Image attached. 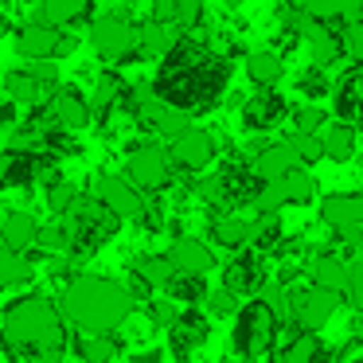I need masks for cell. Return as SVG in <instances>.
<instances>
[{
  "instance_id": "1",
  "label": "cell",
  "mask_w": 363,
  "mask_h": 363,
  "mask_svg": "<svg viewBox=\"0 0 363 363\" xmlns=\"http://www.w3.org/2000/svg\"><path fill=\"white\" fill-rule=\"evenodd\" d=\"M230 71H235L230 59L211 51V43H199V40L184 35L180 48L160 59L152 90H157L160 102H168L172 110L191 118V113H203L219 102L230 82Z\"/></svg>"
},
{
  "instance_id": "2",
  "label": "cell",
  "mask_w": 363,
  "mask_h": 363,
  "mask_svg": "<svg viewBox=\"0 0 363 363\" xmlns=\"http://www.w3.org/2000/svg\"><path fill=\"white\" fill-rule=\"evenodd\" d=\"M0 347L12 363H63V352L71 347V332L43 293L16 297L0 313Z\"/></svg>"
},
{
  "instance_id": "3",
  "label": "cell",
  "mask_w": 363,
  "mask_h": 363,
  "mask_svg": "<svg viewBox=\"0 0 363 363\" xmlns=\"http://www.w3.org/2000/svg\"><path fill=\"white\" fill-rule=\"evenodd\" d=\"M133 297L121 281L98 274H79L63 285L59 293V313L67 324H74L79 332H113L118 324L129 320L133 313Z\"/></svg>"
},
{
  "instance_id": "4",
  "label": "cell",
  "mask_w": 363,
  "mask_h": 363,
  "mask_svg": "<svg viewBox=\"0 0 363 363\" xmlns=\"http://www.w3.org/2000/svg\"><path fill=\"white\" fill-rule=\"evenodd\" d=\"M277 332H281V316L274 305L262 297H250L235 313V328H230V347L238 352L242 363H274Z\"/></svg>"
},
{
  "instance_id": "5",
  "label": "cell",
  "mask_w": 363,
  "mask_h": 363,
  "mask_svg": "<svg viewBox=\"0 0 363 363\" xmlns=\"http://www.w3.org/2000/svg\"><path fill=\"white\" fill-rule=\"evenodd\" d=\"M90 48L102 59H110L113 67H125L133 59H141L137 51V24H133V9L129 4H110V12L90 24Z\"/></svg>"
},
{
  "instance_id": "6",
  "label": "cell",
  "mask_w": 363,
  "mask_h": 363,
  "mask_svg": "<svg viewBox=\"0 0 363 363\" xmlns=\"http://www.w3.org/2000/svg\"><path fill=\"white\" fill-rule=\"evenodd\" d=\"M125 176L137 191H168L176 168H172L168 149H160V145H152V141H137L125 157Z\"/></svg>"
},
{
  "instance_id": "7",
  "label": "cell",
  "mask_w": 363,
  "mask_h": 363,
  "mask_svg": "<svg viewBox=\"0 0 363 363\" xmlns=\"http://www.w3.org/2000/svg\"><path fill=\"white\" fill-rule=\"evenodd\" d=\"M71 51H74V35H67L63 28L43 24V20H32L16 32V55H24L28 63H55Z\"/></svg>"
},
{
  "instance_id": "8",
  "label": "cell",
  "mask_w": 363,
  "mask_h": 363,
  "mask_svg": "<svg viewBox=\"0 0 363 363\" xmlns=\"http://www.w3.org/2000/svg\"><path fill=\"white\" fill-rule=\"evenodd\" d=\"M320 219L344 246H363V191H328L320 199Z\"/></svg>"
},
{
  "instance_id": "9",
  "label": "cell",
  "mask_w": 363,
  "mask_h": 363,
  "mask_svg": "<svg viewBox=\"0 0 363 363\" xmlns=\"http://www.w3.org/2000/svg\"><path fill=\"white\" fill-rule=\"evenodd\" d=\"M35 118H43L48 125L63 129V133H79V129H86L90 121H94V106H90V98H82V90L59 86L55 94L35 110Z\"/></svg>"
},
{
  "instance_id": "10",
  "label": "cell",
  "mask_w": 363,
  "mask_h": 363,
  "mask_svg": "<svg viewBox=\"0 0 363 363\" xmlns=\"http://www.w3.org/2000/svg\"><path fill=\"white\" fill-rule=\"evenodd\" d=\"M336 316V293L308 285V289H289V324L301 332H320Z\"/></svg>"
},
{
  "instance_id": "11",
  "label": "cell",
  "mask_w": 363,
  "mask_h": 363,
  "mask_svg": "<svg viewBox=\"0 0 363 363\" xmlns=\"http://www.w3.org/2000/svg\"><path fill=\"white\" fill-rule=\"evenodd\" d=\"M269 285V269H266V254H258L254 246L238 250L227 262L223 274V289H230L235 297H262V289Z\"/></svg>"
},
{
  "instance_id": "12",
  "label": "cell",
  "mask_w": 363,
  "mask_h": 363,
  "mask_svg": "<svg viewBox=\"0 0 363 363\" xmlns=\"http://www.w3.org/2000/svg\"><path fill=\"white\" fill-rule=\"evenodd\" d=\"M215 152H219V141H215V133H207V129H196V125H188L180 137H172V141H168V157H172V168H180V172H203V168L215 160Z\"/></svg>"
},
{
  "instance_id": "13",
  "label": "cell",
  "mask_w": 363,
  "mask_h": 363,
  "mask_svg": "<svg viewBox=\"0 0 363 363\" xmlns=\"http://www.w3.org/2000/svg\"><path fill=\"white\" fill-rule=\"evenodd\" d=\"M55 164V157L48 152H24V149H4L0 152V191L12 188H32L48 168Z\"/></svg>"
},
{
  "instance_id": "14",
  "label": "cell",
  "mask_w": 363,
  "mask_h": 363,
  "mask_svg": "<svg viewBox=\"0 0 363 363\" xmlns=\"http://www.w3.org/2000/svg\"><path fill=\"white\" fill-rule=\"evenodd\" d=\"M289 113H293L289 102H285L277 90H258L254 98H246V102H242L238 125H242L246 133H269V129H277Z\"/></svg>"
},
{
  "instance_id": "15",
  "label": "cell",
  "mask_w": 363,
  "mask_h": 363,
  "mask_svg": "<svg viewBox=\"0 0 363 363\" xmlns=\"http://www.w3.org/2000/svg\"><path fill=\"white\" fill-rule=\"evenodd\" d=\"M211 340V320H207L203 313L196 308H180V316H176V324L168 328V347H172V355L180 363L191 359V352H199V347Z\"/></svg>"
},
{
  "instance_id": "16",
  "label": "cell",
  "mask_w": 363,
  "mask_h": 363,
  "mask_svg": "<svg viewBox=\"0 0 363 363\" xmlns=\"http://www.w3.org/2000/svg\"><path fill=\"white\" fill-rule=\"evenodd\" d=\"M332 113L355 129L363 125V67L359 63H352L347 71H340L332 79Z\"/></svg>"
},
{
  "instance_id": "17",
  "label": "cell",
  "mask_w": 363,
  "mask_h": 363,
  "mask_svg": "<svg viewBox=\"0 0 363 363\" xmlns=\"http://www.w3.org/2000/svg\"><path fill=\"white\" fill-rule=\"evenodd\" d=\"M90 196H94L102 207H110L118 219H137V215H141V207H145L141 203V191L129 184V176H113V172L98 176Z\"/></svg>"
},
{
  "instance_id": "18",
  "label": "cell",
  "mask_w": 363,
  "mask_h": 363,
  "mask_svg": "<svg viewBox=\"0 0 363 363\" xmlns=\"http://www.w3.org/2000/svg\"><path fill=\"white\" fill-rule=\"evenodd\" d=\"M297 40L308 48V59H313V67H332L340 55H347L344 32H340L336 24H320V20H313V16L305 20V28H301Z\"/></svg>"
},
{
  "instance_id": "19",
  "label": "cell",
  "mask_w": 363,
  "mask_h": 363,
  "mask_svg": "<svg viewBox=\"0 0 363 363\" xmlns=\"http://www.w3.org/2000/svg\"><path fill=\"white\" fill-rule=\"evenodd\" d=\"M250 164H254V176H258L262 184H274V180H285L289 172H297L301 157L293 152L289 141H274V145H258Z\"/></svg>"
},
{
  "instance_id": "20",
  "label": "cell",
  "mask_w": 363,
  "mask_h": 363,
  "mask_svg": "<svg viewBox=\"0 0 363 363\" xmlns=\"http://www.w3.org/2000/svg\"><path fill=\"white\" fill-rule=\"evenodd\" d=\"M180 40H184V32L172 24V20H141L137 24V51H141V59L145 55H157V59H164V55H172L176 48H180Z\"/></svg>"
},
{
  "instance_id": "21",
  "label": "cell",
  "mask_w": 363,
  "mask_h": 363,
  "mask_svg": "<svg viewBox=\"0 0 363 363\" xmlns=\"http://www.w3.org/2000/svg\"><path fill=\"white\" fill-rule=\"evenodd\" d=\"M55 90H59V86L43 82L40 74L32 71V67L4 74V94H9V102H24V106H32V110H40V106L48 102L51 94H55Z\"/></svg>"
},
{
  "instance_id": "22",
  "label": "cell",
  "mask_w": 363,
  "mask_h": 363,
  "mask_svg": "<svg viewBox=\"0 0 363 363\" xmlns=\"http://www.w3.org/2000/svg\"><path fill=\"white\" fill-rule=\"evenodd\" d=\"M121 347L125 344L113 332H82V336H71V355L79 363H118Z\"/></svg>"
},
{
  "instance_id": "23",
  "label": "cell",
  "mask_w": 363,
  "mask_h": 363,
  "mask_svg": "<svg viewBox=\"0 0 363 363\" xmlns=\"http://www.w3.org/2000/svg\"><path fill=\"white\" fill-rule=\"evenodd\" d=\"M168 258L176 262V269L180 274H196V277H207L219 262H215V250L207 242H199V238H176L172 246H168Z\"/></svg>"
},
{
  "instance_id": "24",
  "label": "cell",
  "mask_w": 363,
  "mask_h": 363,
  "mask_svg": "<svg viewBox=\"0 0 363 363\" xmlns=\"http://www.w3.org/2000/svg\"><path fill=\"white\" fill-rule=\"evenodd\" d=\"M250 235H254V219H242L238 211L211 215V223H207V238L215 246H223V250H235V254L250 246Z\"/></svg>"
},
{
  "instance_id": "25",
  "label": "cell",
  "mask_w": 363,
  "mask_h": 363,
  "mask_svg": "<svg viewBox=\"0 0 363 363\" xmlns=\"http://www.w3.org/2000/svg\"><path fill=\"white\" fill-rule=\"evenodd\" d=\"M40 230H43V223L32 211L12 207V211L0 215V242H9L12 250H32L40 242Z\"/></svg>"
},
{
  "instance_id": "26",
  "label": "cell",
  "mask_w": 363,
  "mask_h": 363,
  "mask_svg": "<svg viewBox=\"0 0 363 363\" xmlns=\"http://www.w3.org/2000/svg\"><path fill=\"white\" fill-rule=\"evenodd\" d=\"M137 121H141L149 133L164 137V141H172V137H180L184 129H188V113L172 110V106L160 102V98H149V102L141 106V113H137Z\"/></svg>"
},
{
  "instance_id": "27",
  "label": "cell",
  "mask_w": 363,
  "mask_h": 363,
  "mask_svg": "<svg viewBox=\"0 0 363 363\" xmlns=\"http://www.w3.org/2000/svg\"><path fill=\"white\" fill-rule=\"evenodd\" d=\"M297 9L305 16L320 20V24H359L363 20V0H297Z\"/></svg>"
},
{
  "instance_id": "28",
  "label": "cell",
  "mask_w": 363,
  "mask_h": 363,
  "mask_svg": "<svg viewBox=\"0 0 363 363\" xmlns=\"http://www.w3.org/2000/svg\"><path fill=\"white\" fill-rule=\"evenodd\" d=\"M347 269H352V262H344L340 254H332V250L316 254V258L308 262V277H313V285L336 293V297L347 293Z\"/></svg>"
},
{
  "instance_id": "29",
  "label": "cell",
  "mask_w": 363,
  "mask_h": 363,
  "mask_svg": "<svg viewBox=\"0 0 363 363\" xmlns=\"http://www.w3.org/2000/svg\"><path fill=\"white\" fill-rule=\"evenodd\" d=\"M246 79H250L258 90H274L277 82L285 79V59H281V51H274V48L250 51V55H246Z\"/></svg>"
},
{
  "instance_id": "30",
  "label": "cell",
  "mask_w": 363,
  "mask_h": 363,
  "mask_svg": "<svg viewBox=\"0 0 363 363\" xmlns=\"http://www.w3.org/2000/svg\"><path fill=\"white\" fill-rule=\"evenodd\" d=\"M90 12H94V0H40L35 20H43L51 28H74L82 20H90Z\"/></svg>"
},
{
  "instance_id": "31",
  "label": "cell",
  "mask_w": 363,
  "mask_h": 363,
  "mask_svg": "<svg viewBox=\"0 0 363 363\" xmlns=\"http://www.w3.org/2000/svg\"><path fill=\"white\" fill-rule=\"evenodd\" d=\"M32 274L35 266L24 250H12L9 242H0V289H20L32 281Z\"/></svg>"
},
{
  "instance_id": "32",
  "label": "cell",
  "mask_w": 363,
  "mask_h": 363,
  "mask_svg": "<svg viewBox=\"0 0 363 363\" xmlns=\"http://www.w3.org/2000/svg\"><path fill=\"white\" fill-rule=\"evenodd\" d=\"M355 145H359V129L347 125V121H332V125L324 129V152H328V160H336V164H347V160L355 157Z\"/></svg>"
},
{
  "instance_id": "33",
  "label": "cell",
  "mask_w": 363,
  "mask_h": 363,
  "mask_svg": "<svg viewBox=\"0 0 363 363\" xmlns=\"http://www.w3.org/2000/svg\"><path fill=\"white\" fill-rule=\"evenodd\" d=\"M324 355H328V347H324V340L316 336V332H297V336L281 347L277 363H320Z\"/></svg>"
},
{
  "instance_id": "34",
  "label": "cell",
  "mask_w": 363,
  "mask_h": 363,
  "mask_svg": "<svg viewBox=\"0 0 363 363\" xmlns=\"http://www.w3.org/2000/svg\"><path fill=\"white\" fill-rule=\"evenodd\" d=\"M129 269L141 274L152 289H168V281L176 277V262L168 258V254H141V258L129 262Z\"/></svg>"
},
{
  "instance_id": "35",
  "label": "cell",
  "mask_w": 363,
  "mask_h": 363,
  "mask_svg": "<svg viewBox=\"0 0 363 363\" xmlns=\"http://www.w3.org/2000/svg\"><path fill=\"white\" fill-rule=\"evenodd\" d=\"M207 277H196V274H180L176 269V277L168 281V297L176 301V305H188V308H196V305H203L207 301Z\"/></svg>"
},
{
  "instance_id": "36",
  "label": "cell",
  "mask_w": 363,
  "mask_h": 363,
  "mask_svg": "<svg viewBox=\"0 0 363 363\" xmlns=\"http://www.w3.org/2000/svg\"><path fill=\"white\" fill-rule=\"evenodd\" d=\"M285 242V227L277 215H258L254 219V235H250V246L258 254H277V246Z\"/></svg>"
},
{
  "instance_id": "37",
  "label": "cell",
  "mask_w": 363,
  "mask_h": 363,
  "mask_svg": "<svg viewBox=\"0 0 363 363\" xmlns=\"http://www.w3.org/2000/svg\"><path fill=\"white\" fill-rule=\"evenodd\" d=\"M277 184H281L285 203H289V207H305V203H313V199H316V176L305 172V168L289 172L285 180H277Z\"/></svg>"
},
{
  "instance_id": "38",
  "label": "cell",
  "mask_w": 363,
  "mask_h": 363,
  "mask_svg": "<svg viewBox=\"0 0 363 363\" xmlns=\"http://www.w3.org/2000/svg\"><path fill=\"white\" fill-rule=\"evenodd\" d=\"M79 199H82V191H79V184H71V180H55L43 191V203H48V211L55 215V219H67Z\"/></svg>"
},
{
  "instance_id": "39",
  "label": "cell",
  "mask_w": 363,
  "mask_h": 363,
  "mask_svg": "<svg viewBox=\"0 0 363 363\" xmlns=\"http://www.w3.org/2000/svg\"><path fill=\"white\" fill-rule=\"evenodd\" d=\"M40 246L43 254H51V258H67L71 254V223L67 219H51L48 227L40 230Z\"/></svg>"
},
{
  "instance_id": "40",
  "label": "cell",
  "mask_w": 363,
  "mask_h": 363,
  "mask_svg": "<svg viewBox=\"0 0 363 363\" xmlns=\"http://www.w3.org/2000/svg\"><path fill=\"white\" fill-rule=\"evenodd\" d=\"M297 90L305 102H320V98H332V79L324 74V67H305L297 74Z\"/></svg>"
},
{
  "instance_id": "41",
  "label": "cell",
  "mask_w": 363,
  "mask_h": 363,
  "mask_svg": "<svg viewBox=\"0 0 363 363\" xmlns=\"http://www.w3.org/2000/svg\"><path fill=\"white\" fill-rule=\"evenodd\" d=\"M129 82H121V74H98V86H94V98H90V106L94 110H113V106L121 102V94H125Z\"/></svg>"
},
{
  "instance_id": "42",
  "label": "cell",
  "mask_w": 363,
  "mask_h": 363,
  "mask_svg": "<svg viewBox=\"0 0 363 363\" xmlns=\"http://www.w3.org/2000/svg\"><path fill=\"white\" fill-rule=\"evenodd\" d=\"M293 125H297V133H320L328 125V110L320 102H301L293 110Z\"/></svg>"
},
{
  "instance_id": "43",
  "label": "cell",
  "mask_w": 363,
  "mask_h": 363,
  "mask_svg": "<svg viewBox=\"0 0 363 363\" xmlns=\"http://www.w3.org/2000/svg\"><path fill=\"white\" fill-rule=\"evenodd\" d=\"M289 145H293V152L301 157V164H316V160L328 157V152H324V133H297V129H293Z\"/></svg>"
},
{
  "instance_id": "44",
  "label": "cell",
  "mask_w": 363,
  "mask_h": 363,
  "mask_svg": "<svg viewBox=\"0 0 363 363\" xmlns=\"http://www.w3.org/2000/svg\"><path fill=\"white\" fill-rule=\"evenodd\" d=\"M172 24L180 28V32H196V28L203 24V0H176Z\"/></svg>"
},
{
  "instance_id": "45",
  "label": "cell",
  "mask_w": 363,
  "mask_h": 363,
  "mask_svg": "<svg viewBox=\"0 0 363 363\" xmlns=\"http://www.w3.org/2000/svg\"><path fill=\"white\" fill-rule=\"evenodd\" d=\"M145 313H149V320H152V328H172L176 324V316H180V308H176V301L172 297H164V301H157L152 297L149 305H145Z\"/></svg>"
},
{
  "instance_id": "46",
  "label": "cell",
  "mask_w": 363,
  "mask_h": 363,
  "mask_svg": "<svg viewBox=\"0 0 363 363\" xmlns=\"http://www.w3.org/2000/svg\"><path fill=\"white\" fill-rule=\"evenodd\" d=\"M203 305H207V313H211V316H235L238 308H242V305H238V297H235L230 289H211Z\"/></svg>"
},
{
  "instance_id": "47",
  "label": "cell",
  "mask_w": 363,
  "mask_h": 363,
  "mask_svg": "<svg viewBox=\"0 0 363 363\" xmlns=\"http://www.w3.org/2000/svg\"><path fill=\"white\" fill-rule=\"evenodd\" d=\"M347 301L363 313V258H355L347 269Z\"/></svg>"
},
{
  "instance_id": "48",
  "label": "cell",
  "mask_w": 363,
  "mask_h": 363,
  "mask_svg": "<svg viewBox=\"0 0 363 363\" xmlns=\"http://www.w3.org/2000/svg\"><path fill=\"white\" fill-rule=\"evenodd\" d=\"M344 48H347V55H352V63L363 67V20L352 28H344Z\"/></svg>"
},
{
  "instance_id": "49",
  "label": "cell",
  "mask_w": 363,
  "mask_h": 363,
  "mask_svg": "<svg viewBox=\"0 0 363 363\" xmlns=\"http://www.w3.org/2000/svg\"><path fill=\"white\" fill-rule=\"evenodd\" d=\"M125 289H129V297H133V305H141V308H145V305H149V301H152V285L145 281L141 274H129Z\"/></svg>"
},
{
  "instance_id": "50",
  "label": "cell",
  "mask_w": 363,
  "mask_h": 363,
  "mask_svg": "<svg viewBox=\"0 0 363 363\" xmlns=\"http://www.w3.org/2000/svg\"><path fill=\"white\" fill-rule=\"evenodd\" d=\"M172 12H176V0H149L152 20H172Z\"/></svg>"
},
{
  "instance_id": "51",
  "label": "cell",
  "mask_w": 363,
  "mask_h": 363,
  "mask_svg": "<svg viewBox=\"0 0 363 363\" xmlns=\"http://www.w3.org/2000/svg\"><path fill=\"white\" fill-rule=\"evenodd\" d=\"M16 121H20V113H16V102H0V129H16Z\"/></svg>"
},
{
  "instance_id": "52",
  "label": "cell",
  "mask_w": 363,
  "mask_h": 363,
  "mask_svg": "<svg viewBox=\"0 0 363 363\" xmlns=\"http://www.w3.org/2000/svg\"><path fill=\"white\" fill-rule=\"evenodd\" d=\"M129 363H164V352L160 347H145V352H133Z\"/></svg>"
},
{
  "instance_id": "53",
  "label": "cell",
  "mask_w": 363,
  "mask_h": 363,
  "mask_svg": "<svg viewBox=\"0 0 363 363\" xmlns=\"http://www.w3.org/2000/svg\"><path fill=\"white\" fill-rule=\"evenodd\" d=\"M12 35V20H9V12L0 9V40H9Z\"/></svg>"
},
{
  "instance_id": "54",
  "label": "cell",
  "mask_w": 363,
  "mask_h": 363,
  "mask_svg": "<svg viewBox=\"0 0 363 363\" xmlns=\"http://www.w3.org/2000/svg\"><path fill=\"white\" fill-rule=\"evenodd\" d=\"M223 4H227V9H242L246 0H223Z\"/></svg>"
},
{
  "instance_id": "55",
  "label": "cell",
  "mask_w": 363,
  "mask_h": 363,
  "mask_svg": "<svg viewBox=\"0 0 363 363\" xmlns=\"http://www.w3.org/2000/svg\"><path fill=\"white\" fill-rule=\"evenodd\" d=\"M121 4H129V9H133V4H137V0H121Z\"/></svg>"
}]
</instances>
